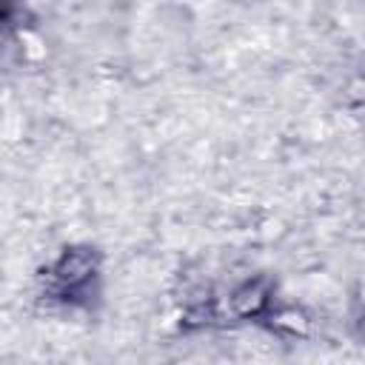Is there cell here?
<instances>
[{"label": "cell", "mask_w": 365, "mask_h": 365, "mask_svg": "<svg viewBox=\"0 0 365 365\" xmlns=\"http://www.w3.org/2000/svg\"><path fill=\"white\" fill-rule=\"evenodd\" d=\"M94 271V257L88 254V251H68L60 262H57V268H54V274H57V282H63V285H80L83 279H88V274Z\"/></svg>", "instance_id": "1"}, {"label": "cell", "mask_w": 365, "mask_h": 365, "mask_svg": "<svg viewBox=\"0 0 365 365\" xmlns=\"http://www.w3.org/2000/svg\"><path fill=\"white\" fill-rule=\"evenodd\" d=\"M265 302H268V294H265V288H262L259 282H248V285H242V288L231 297V308H234L240 317L259 314V311L265 308Z\"/></svg>", "instance_id": "2"}]
</instances>
